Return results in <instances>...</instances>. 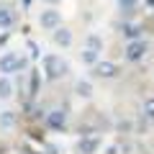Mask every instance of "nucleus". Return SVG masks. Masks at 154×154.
<instances>
[{"label": "nucleus", "instance_id": "7", "mask_svg": "<svg viewBox=\"0 0 154 154\" xmlns=\"http://www.w3.org/2000/svg\"><path fill=\"white\" fill-rule=\"evenodd\" d=\"M54 41H57V44H59V46H69L72 44V33L69 31H67V28H57V31H54Z\"/></svg>", "mask_w": 154, "mask_h": 154}, {"label": "nucleus", "instance_id": "8", "mask_svg": "<svg viewBox=\"0 0 154 154\" xmlns=\"http://www.w3.org/2000/svg\"><path fill=\"white\" fill-rule=\"evenodd\" d=\"M98 146H100V139H85V141H80V152L82 154H93Z\"/></svg>", "mask_w": 154, "mask_h": 154}, {"label": "nucleus", "instance_id": "2", "mask_svg": "<svg viewBox=\"0 0 154 154\" xmlns=\"http://www.w3.org/2000/svg\"><path fill=\"white\" fill-rule=\"evenodd\" d=\"M44 69H46V77L49 80H57L59 75H64V62L59 59V57H54V54H49V57H44Z\"/></svg>", "mask_w": 154, "mask_h": 154}, {"label": "nucleus", "instance_id": "6", "mask_svg": "<svg viewBox=\"0 0 154 154\" xmlns=\"http://www.w3.org/2000/svg\"><path fill=\"white\" fill-rule=\"evenodd\" d=\"M46 123H49L54 131H59V128H64L67 126V116H64V110H51L49 113V118H46Z\"/></svg>", "mask_w": 154, "mask_h": 154}, {"label": "nucleus", "instance_id": "9", "mask_svg": "<svg viewBox=\"0 0 154 154\" xmlns=\"http://www.w3.org/2000/svg\"><path fill=\"white\" fill-rule=\"evenodd\" d=\"M0 126L3 128H13L16 126V113H13V110H3V113H0Z\"/></svg>", "mask_w": 154, "mask_h": 154}, {"label": "nucleus", "instance_id": "15", "mask_svg": "<svg viewBox=\"0 0 154 154\" xmlns=\"http://www.w3.org/2000/svg\"><path fill=\"white\" fill-rule=\"evenodd\" d=\"M88 44H90V49H93V51H100V38L95 36V33L88 38Z\"/></svg>", "mask_w": 154, "mask_h": 154}, {"label": "nucleus", "instance_id": "11", "mask_svg": "<svg viewBox=\"0 0 154 154\" xmlns=\"http://www.w3.org/2000/svg\"><path fill=\"white\" fill-rule=\"evenodd\" d=\"M11 93H13L11 80L8 77H0V98H11Z\"/></svg>", "mask_w": 154, "mask_h": 154}, {"label": "nucleus", "instance_id": "17", "mask_svg": "<svg viewBox=\"0 0 154 154\" xmlns=\"http://www.w3.org/2000/svg\"><path fill=\"white\" fill-rule=\"evenodd\" d=\"M118 3H123V5H131V3H134V0H118Z\"/></svg>", "mask_w": 154, "mask_h": 154}, {"label": "nucleus", "instance_id": "4", "mask_svg": "<svg viewBox=\"0 0 154 154\" xmlns=\"http://www.w3.org/2000/svg\"><path fill=\"white\" fill-rule=\"evenodd\" d=\"M144 54H146V41H141V38H136V41H131L126 46V59H131V62H139Z\"/></svg>", "mask_w": 154, "mask_h": 154}, {"label": "nucleus", "instance_id": "14", "mask_svg": "<svg viewBox=\"0 0 154 154\" xmlns=\"http://www.w3.org/2000/svg\"><path fill=\"white\" fill-rule=\"evenodd\" d=\"M144 113H146L149 118H154V98H149V100H144Z\"/></svg>", "mask_w": 154, "mask_h": 154}, {"label": "nucleus", "instance_id": "1", "mask_svg": "<svg viewBox=\"0 0 154 154\" xmlns=\"http://www.w3.org/2000/svg\"><path fill=\"white\" fill-rule=\"evenodd\" d=\"M23 64H26V62H23L21 57H16L13 51H5V54L0 57V72H3V75H11V72H18Z\"/></svg>", "mask_w": 154, "mask_h": 154}, {"label": "nucleus", "instance_id": "13", "mask_svg": "<svg viewBox=\"0 0 154 154\" xmlns=\"http://www.w3.org/2000/svg\"><path fill=\"white\" fill-rule=\"evenodd\" d=\"M82 59L88 62V64H98V51H93V49H85V51H82Z\"/></svg>", "mask_w": 154, "mask_h": 154}, {"label": "nucleus", "instance_id": "12", "mask_svg": "<svg viewBox=\"0 0 154 154\" xmlns=\"http://www.w3.org/2000/svg\"><path fill=\"white\" fill-rule=\"evenodd\" d=\"M75 90H77V95H82V98H88V95L93 93V85H90V82H82V80H80Z\"/></svg>", "mask_w": 154, "mask_h": 154}, {"label": "nucleus", "instance_id": "5", "mask_svg": "<svg viewBox=\"0 0 154 154\" xmlns=\"http://www.w3.org/2000/svg\"><path fill=\"white\" fill-rule=\"evenodd\" d=\"M93 72L98 77H116L118 75V67H116L113 62H98V64L93 67Z\"/></svg>", "mask_w": 154, "mask_h": 154}, {"label": "nucleus", "instance_id": "10", "mask_svg": "<svg viewBox=\"0 0 154 154\" xmlns=\"http://www.w3.org/2000/svg\"><path fill=\"white\" fill-rule=\"evenodd\" d=\"M13 26V13L8 8H0V28H11Z\"/></svg>", "mask_w": 154, "mask_h": 154}, {"label": "nucleus", "instance_id": "16", "mask_svg": "<svg viewBox=\"0 0 154 154\" xmlns=\"http://www.w3.org/2000/svg\"><path fill=\"white\" fill-rule=\"evenodd\" d=\"M36 88H38V75L33 72L31 75V93H36Z\"/></svg>", "mask_w": 154, "mask_h": 154}, {"label": "nucleus", "instance_id": "3", "mask_svg": "<svg viewBox=\"0 0 154 154\" xmlns=\"http://www.w3.org/2000/svg\"><path fill=\"white\" fill-rule=\"evenodd\" d=\"M38 23H41V28H46V31H57L59 23H62V16H59V11H41Z\"/></svg>", "mask_w": 154, "mask_h": 154}]
</instances>
